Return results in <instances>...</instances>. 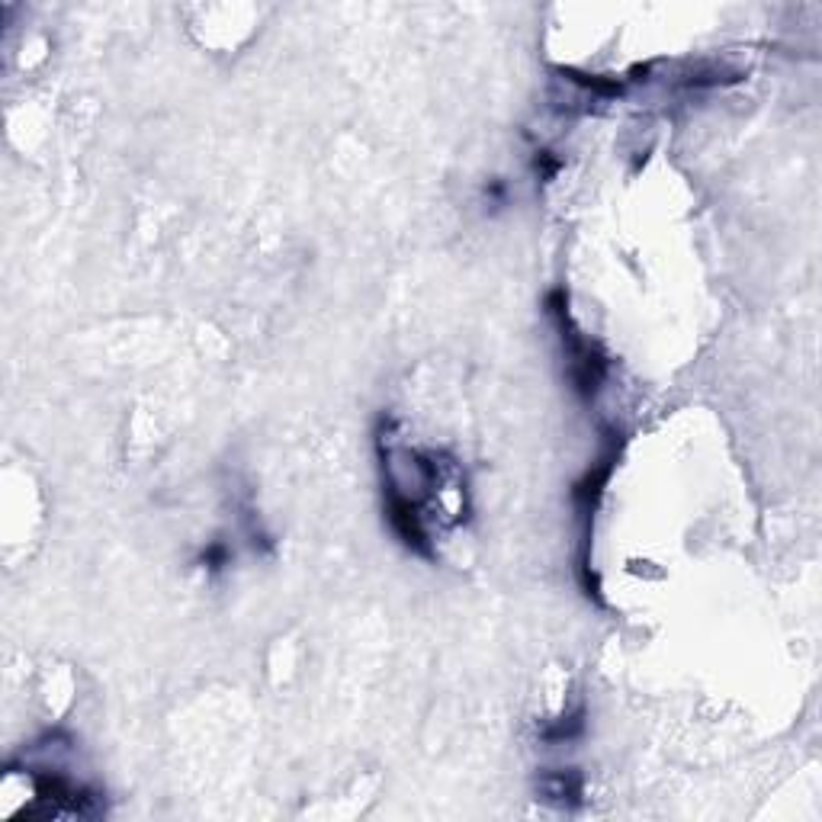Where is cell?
Masks as SVG:
<instances>
[{"instance_id": "cell-1", "label": "cell", "mask_w": 822, "mask_h": 822, "mask_svg": "<svg viewBox=\"0 0 822 822\" xmlns=\"http://www.w3.org/2000/svg\"><path fill=\"white\" fill-rule=\"evenodd\" d=\"M546 315L553 318V325L559 331V341H562V350H566L572 392L582 402H595L598 392L604 389L607 373H611V363H607L604 350L591 341L588 334H582L575 328L572 315H569L566 289H553V293L546 296Z\"/></svg>"}, {"instance_id": "cell-2", "label": "cell", "mask_w": 822, "mask_h": 822, "mask_svg": "<svg viewBox=\"0 0 822 822\" xmlns=\"http://www.w3.org/2000/svg\"><path fill=\"white\" fill-rule=\"evenodd\" d=\"M386 517L395 540H399L405 550H411L415 556L431 559L434 546H431V534H428V521H424V508L421 501L408 498L402 492L386 489Z\"/></svg>"}, {"instance_id": "cell-3", "label": "cell", "mask_w": 822, "mask_h": 822, "mask_svg": "<svg viewBox=\"0 0 822 822\" xmlns=\"http://www.w3.org/2000/svg\"><path fill=\"white\" fill-rule=\"evenodd\" d=\"M537 797L559 810H578L585 803V778L578 768H546L537 778Z\"/></svg>"}, {"instance_id": "cell-4", "label": "cell", "mask_w": 822, "mask_h": 822, "mask_svg": "<svg viewBox=\"0 0 822 822\" xmlns=\"http://www.w3.org/2000/svg\"><path fill=\"white\" fill-rule=\"evenodd\" d=\"M585 736V707L578 704L575 710H566L562 717L550 720L540 729V742L546 745H569Z\"/></svg>"}, {"instance_id": "cell-5", "label": "cell", "mask_w": 822, "mask_h": 822, "mask_svg": "<svg viewBox=\"0 0 822 822\" xmlns=\"http://www.w3.org/2000/svg\"><path fill=\"white\" fill-rule=\"evenodd\" d=\"M196 566L206 569L209 575H219L232 566V550H228L225 540H209L200 553H196Z\"/></svg>"}, {"instance_id": "cell-6", "label": "cell", "mask_w": 822, "mask_h": 822, "mask_svg": "<svg viewBox=\"0 0 822 822\" xmlns=\"http://www.w3.org/2000/svg\"><path fill=\"white\" fill-rule=\"evenodd\" d=\"M508 200H511L508 180L492 177V180H485V184H482V203H485V209H489V206H492V212L495 209H505Z\"/></svg>"}, {"instance_id": "cell-7", "label": "cell", "mask_w": 822, "mask_h": 822, "mask_svg": "<svg viewBox=\"0 0 822 822\" xmlns=\"http://www.w3.org/2000/svg\"><path fill=\"white\" fill-rule=\"evenodd\" d=\"M530 167H534V174H537L540 180H553V177L559 174L562 161L553 155V151H537V155H534V164H530Z\"/></svg>"}]
</instances>
